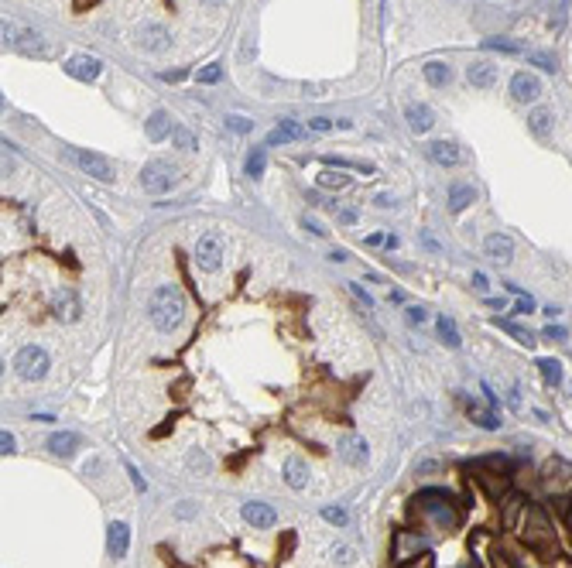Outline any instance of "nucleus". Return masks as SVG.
I'll return each mask as SVG.
<instances>
[{"mask_svg":"<svg viewBox=\"0 0 572 568\" xmlns=\"http://www.w3.org/2000/svg\"><path fill=\"white\" fill-rule=\"evenodd\" d=\"M14 445H18V442H14V435H11V431H4V435H0V448H4V455H11V452H18V448H14Z\"/></svg>","mask_w":572,"mask_h":568,"instance_id":"nucleus-46","label":"nucleus"},{"mask_svg":"<svg viewBox=\"0 0 572 568\" xmlns=\"http://www.w3.org/2000/svg\"><path fill=\"white\" fill-rule=\"evenodd\" d=\"M497 326L507 329V332H511V336H514L521 346H535V336H531V332H524V329H518L514 322H497Z\"/></svg>","mask_w":572,"mask_h":568,"instance_id":"nucleus-37","label":"nucleus"},{"mask_svg":"<svg viewBox=\"0 0 572 568\" xmlns=\"http://www.w3.org/2000/svg\"><path fill=\"white\" fill-rule=\"evenodd\" d=\"M264 165H267L264 148H254V151L247 155V175H250V178H260V175H264Z\"/></svg>","mask_w":572,"mask_h":568,"instance_id":"nucleus-31","label":"nucleus"},{"mask_svg":"<svg viewBox=\"0 0 572 568\" xmlns=\"http://www.w3.org/2000/svg\"><path fill=\"white\" fill-rule=\"evenodd\" d=\"M353 554H357V551L349 548V544H336V548H332V558H336V562H343V565L353 562Z\"/></svg>","mask_w":572,"mask_h":568,"instance_id":"nucleus-42","label":"nucleus"},{"mask_svg":"<svg viewBox=\"0 0 572 568\" xmlns=\"http://www.w3.org/2000/svg\"><path fill=\"white\" fill-rule=\"evenodd\" d=\"M148 311H151V322H155L161 332H172V329H178L182 319H185V298H182V291H178L175 284H161V288L151 294Z\"/></svg>","mask_w":572,"mask_h":568,"instance_id":"nucleus-1","label":"nucleus"},{"mask_svg":"<svg viewBox=\"0 0 572 568\" xmlns=\"http://www.w3.org/2000/svg\"><path fill=\"white\" fill-rule=\"evenodd\" d=\"M545 339H552V343H562V339H566V329H562V326H548V329H545Z\"/></svg>","mask_w":572,"mask_h":568,"instance_id":"nucleus-48","label":"nucleus"},{"mask_svg":"<svg viewBox=\"0 0 572 568\" xmlns=\"http://www.w3.org/2000/svg\"><path fill=\"white\" fill-rule=\"evenodd\" d=\"M425 79H429L432 86H446L452 79V69L446 62H429V66H425Z\"/></svg>","mask_w":572,"mask_h":568,"instance_id":"nucleus-28","label":"nucleus"},{"mask_svg":"<svg viewBox=\"0 0 572 568\" xmlns=\"http://www.w3.org/2000/svg\"><path fill=\"white\" fill-rule=\"evenodd\" d=\"M486 257L494 260V264H511V257H514V240L511 237H501V233H494V237H486Z\"/></svg>","mask_w":572,"mask_h":568,"instance_id":"nucleus-15","label":"nucleus"},{"mask_svg":"<svg viewBox=\"0 0 572 568\" xmlns=\"http://www.w3.org/2000/svg\"><path fill=\"white\" fill-rule=\"evenodd\" d=\"M72 161L83 168L86 175H93V178H100V182H113L117 178V168H113V161L103 155H96V151H72Z\"/></svg>","mask_w":572,"mask_h":568,"instance_id":"nucleus-7","label":"nucleus"},{"mask_svg":"<svg viewBox=\"0 0 572 568\" xmlns=\"http://www.w3.org/2000/svg\"><path fill=\"white\" fill-rule=\"evenodd\" d=\"M243 520L264 531V527H275L277 524V514H275V507H267V503H260V500H250V503H243Z\"/></svg>","mask_w":572,"mask_h":568,"instance_id":"nucleus-12","label":"nucleus"},{"mask_svg":"<svg viewBox=\"0 0 572 568\" xmlns=\"http://www.w3.org/2000/svg\"><path fill=\"white\" fill-rule=\"evenodd\" d=\"M422 548H425V541H422L418 534L398 531L394 534V565H408V562H415Z\"/></svg>","mask_w":572,"mask_h":568,"instance_id":"nucleus-9","label":"nucleus"},{"mask_svg":"<svg viewBox=\"0 0 572 568\" xmlns=\"http://www.w3.org/2000/svg\"><path fill=\"white\" fill-rule=\"evenodd\" d=\"M566 11H569V0H558V7H555V14H552V21H548V28H552L555 35L566 28Z\"/></svg>","mask_w":572,"mask_h":568,"instance_id":"nucleus-36","label":"nucleus"},{"mask_svg":"<svg viewBox=\"0 0 572 568\" xmlns=\"http://www.w3.org/2000/svg\"><path fill=\"white\" fill-rule=\"evenodd\" d=\"M528 58H531L535 66H541V69H545V72H555V69H558V66H555V58H552V55H548V52H531V55H528Z\"/></svg>","mask_w":572,"mask_h":568,"instance_id":"nucleus-40","label":"nucleus"},{"mask_svg":"<svg viewBox=\"0 0 572 568\" xmlns=\"http://www.w3.org/2000/svg\"><path fill=\"white\" fill-rule=\"evenodd\" d=\"M408 322H412V326H422V322H429V311L418 309V305H412V309H408Z\"/></svg>","mask_w":572,"mask_h":568,"instance_id":"nucleus-44","label":"nucleus"},{"mask_svg":"<svg viewBox=\"0 0 572 568\" xmlns=\"http://www.w3.org/2000/svg\"><path fill=\"white\" fill-rule=\"evenodd\" d=\"M339 220H343V223H357V212H353V209H343Z\"/></svg>","mask_w":572,"mask_h":568,"instance_id":"nucleus-53","label":"nucleus"},{"mask_svg":"<svg viewBox=\"0 0 572 568\" xmlns=\"http://www.w3.org/2000/svg\"><path fill=\"white\" fill-rule=\"evenodd\" d=\"M141 185H144V192H151V195H165V192L175 185V168L165 165V161H151V165H144V172H141Z\"/></svg>","mask_w":572,"mask_h":568,"instance_id":"nucleus-5","label":"nucleus"},{"mask_svg":"<svg viewBox=\"0 0 572 568\" xmlns=\"http://www.w3.org/2000/svg\"><path fill=\"white\" fill-rule=\"evenodd\" d=\"M507 288L518 294V305H514V311H518V315H531V311H535V298H531V294H524L518 284H507Z\"/></svg>","mask_w":572,"mask_h":568,"instance_id":"nucleus-34","label":"nucleus"},{"mask_svg":"<svg viewBox=\"0 0 572 568\" xmlns=\"http://www.w3.org/2000/svg\"><path fill=\"white\" fill-rule=\"evenodd\" d=\"M466 79L476 89H490L494 83H497V66H490V62H473V66L466 69Z\"/></svg>","mask_w":572,"mask_h":568,"instance_id":"nucleus-18","label":"nucleus"},{"mask_svg":"<svg viewBox=\"0 0 572 568\" xmlns=\"http://www.w3.org/2000/svg\"><path fill=\"white\" fill-rule=\"evenodd\" d=\"M4 45L21 55H38V58H48V55H52V45L45 41V35L24 28L18 21H4Z\"/></svg>","mask_w":572,"mask_h":568,"instance_id":"nucleus-3","label":"nucleus"},{"mask_svg":"<svg viewBox=\"0 0 572 568\" xmlns=\"http://www.w3.org/2000/svg\"><path fill=\"white\" fill-rule=\"evenodd\" d=\"M226 127H230V130H237V134H247V130H254V123L247 120V117H226Z\"/></svg>","mask_w":572,"mask_h":568,"instance_id":"nucleus-41","label":"nucleus"},{"mask_svg":"<svg viewBox=\"0 0 572 568\" xmlns=\"http://www.w3.org/2000/svg\"><path fill=\"white\" fill-rule=\"evenodd\" d=\"M473 288L480 294H486V288H490V281H486V274L484 271H473Z\"/></svg>","mask_w":572,"mask_h":568,"instance_id":"nucleus-47","label":"nucleus"},{"mask_svg":"<svg viewBox=\"0 0 572 568\" xmlns=\"http://www.w3.org/2000/svg\"><path fill=\"white\" fill-rule=\"evenodd\" d=\"M429 158L435 165H442V168H452V165H459V148L449 144V140H432L429 144Z\"/></svg>","mask_w":572,"mask_h":568,"instance_id":"nucleus-17","label":"nucleus"},{"mask_svg":"<svg viewBox=\"0 0 572 568\" xmlns=\"http://www.w3.org/2000/svg\"><path fill=\"white\" fill-rule=\"evenodd\" d=\"M538 370H541V380L548 387H558L562 383V363L558 360H538Z\"/></svg>","mask_w":572,"mask_h":568,"instance_id":"nucleus-30","label":"nucleus"},{"mask_svg":"<svg viewBox=\"0 0 572 568\" xmlns=\"http://www.w3.org/2000/svg\"><path fill=\"white\" fill-rule=\"evenodd\" d=\"M473 199H476L473 185H452V189H449V209H452V212H463V209H466Z\"/></svg>","mask_w":572,"mask_h":568,"instance_id":"nucleus-26","label":"nucleus"},{"mask_svg":"<svg viewBox=\"0 0 572 568\" xmlns=\"http://www.w3.org/2000/svg\"><path fill=\"white\" fill-rule=\"evenodd\" d=\"M302 134H305V127H302V123H295V120H281V123L275 127V130L267 134V144H271V148H277V144H288V140H298Z\"/></svg>","mask_w":572,"mask_h":568,"instance_id":"nucleus-19","label":"nucleus"},{"mask_svg":"<svg viewBox=\"0 0 572 568\" xmlns=\"http://www.w3.org/2000/svg\"><path fill=\"white\" fill-rule=\"evenodd\" d=\"M528 127H531L535 138H548V130H552V113H548V110H535V113L528 117Z\"/></svg>","mask_w":572,"mask_h":568,"instance_id":"nucleus-27","label":"nucleus"},{"mask_svg":"<svg viewBox=\"0 0 572 568\" xmlns=\"http://www.w3.org/2000/svg\"><path fill=\"white\" fill-rule=\"evenodd\" d=\"M309 127H312V130H319V134H326V130H332V120H326V117H315V120H309Z\"/></svg>","mask_w":572,"mask_h":568,"instance_id":"nucleus-49","label":"nucleus"},{"mask_svg":"<svg viewBox=\"0 0 572 568\" xmlns=\"http://www.w3.org/2000/svg\"><path fill=\"white\" fill-rule=\"evenodd\" d=\"M319 185H322V189H347L349 178L347 175H339V172H322L319 175Z\"/></svg>","mask_w":572,"mask_h":568,"instance_id":"nucleus-35","label":"nucleus"},{"mask_svg":"<svg viewBox=\"0 0 572 568\" xmlns=\"http://www.w3.org/2000/svg\"><path fill=\"white\" fill-rule=\"evenodd\" d=\"M569 524H572V514H569Z\"/></svg>","mask_w":572,"mask_h":568,"instance_id":"nucleus-58","label":"nucleus"},{"mask_svg":"<svg viewBox=\"0 0 572 568\" xmlns=\"http://www.w3.org/2000/svg\"><path fill=\"white\" fill-rule=\"evenodd\" d=\"M76 448H79V435H72V431H55L52 438H48V452H52V455L69 459Z\"/></svg>","mask_w":572,"mask_h":568,"instance_id":"nucleus-22","label":"nucleus"},{"mask_svg":"<svg viewBox=\"0 0 572 568\" xmlns=\"http://www.w3.org/2000/svg\"><path fill=\"white\" fill-rule=\"evenodd\" d=\"M524 541H528V548L545 554L548 562L558 558V544L552 541V524H548L541 507H528V514H524Z\"/></svg>","mask_w":572,"mask_h":568,"instance_id":"nucleus-2","label":"nucleus"},{"mask_svg":"<svg viewBox=\"0 0 572 568\" xmlns=\"http://www.w3.org/2000/svg\"><path fill=\"white\" fill-rule=\"evenodd\" d=\"M518 507H521V497H511V500H507V514H504V520H507V527L514 524V514H518Z\"/></svg>","mask_w":572,"mask_h":568,"instance_id":"nucleus-45","label":"nucleus"},{"mask_svg":"<svg viewBox=\"0 0 572 568\" xmlns=\"http://www.w3.org/2000/svg\"><path fill=\"white\" fill-rule=\"evenodd\" d=\"M349 291H353V294H357V298H360V301H364V309H374V301H370V294H367L364 288H360V284H349Z\"/></svg>","mask_w":572,"mask_h":568,"instance_id":"nucleus-50","label":"nucleus"},{"mask_svg":"<svg viewBox=\"0 0 572 568\" xmlns=\"http://www.w3.org/2000/svg\"><path fill=\"white\" fill-rule=\"evenodd\" d=\"M79 311H83V305H79V298L72 291H58V298H55V315L62 319V322H76L79 319Z\"/></svg>","mask_w":572,"mask_h":568,"instance_id":"nucleus-21","label":"nucleus"},{"mask_svg":"<svg viewBox=\"0 0 572 568\" xmlns=\"http://www.w3.org/2000/svg\"><path fill=\"white\" fill-rule=\"evenodd\" d=\"M285 482H288L292 490H305V486H309V465L302 463V459H288V463H285Z\"/></svg>","mask_w":572,"mask_h":568,"instance_id":"nucleus-23","label":"nucleus"},{"mask_svg":"<svg viewBox=\"0 0 572 568\" xmlns=\"http://www.w3.org/2000/svg\"><path fill=\"white\" fill-rule=\"evenodd\" d=\"M14 370H18L24 380H41L48 373V356L41 346H24L18 356H14Z\"/></svg>","mask_w":572,"mask_h":568,"instance_id":"nucleus-4","label":"nucleus"},{"mask_svg":"<svg viewBox=\"0 0 572 568\" xmlns=\"http://www.w3.org/2000/svg\"><path fill=\"white\" fill-rule=\"evenodd\" d=\"M484 48H494V52H507V55H514V52H518V45H511V41H497V38L484 41Z\"/></svg>","mask_w":572,"mask_h":568,"instance_id":"nucleus-43","label":"nucleus"},{"mask_svg":"<svg viewBox=\"0 0 572 568\" xmlns=\"http://www.w3.org/2000/svg\"><path fill=\"white\" fill-rule=\"evenodd\" d=\"M326 165H336V168H357V172H364V175H374V165H364V161H347V158H332V155H326L322 158Z\"/></svg>","mask_w":572,"mask_h":568,"instance_id":"nucleus-33","label":"nucleus"},{"mask_svg":"<svg viewBox=\"0 0 572 568\" xmlns=\"http://www.w3.org/2000/svg\"><path fill=\"white\" fill-rule=\"evenodd\" d=\"M305 229H312L315 237H326V229H322V223H319V220H309V216H305Z\"/></svg>","mask_w":572,"mask_h":568,"instance_id":"nucleus-51","label":"nucleus"},{"mask_svg":"<svg viewBox=\"0 0 572 568\" xmlns=\"http://www.w3.org/2000/svg\"><path fill=\"white\" fill-rule=\"evenodd\" d=\"M172 140H175V148H182V151H195V148H199L195 134H192V130H185V127H175Z\"/></svg>","mask_w":572,"mask_h":568,"instance_id":"nucleus-32","label":"nucleus"},{"mask_svg":"<svg viewBox=\"0 0 572 568\" xmlns=\"http://www.w3.org/2000/svg\"><path fill=\"white\" fill-rule=\"evenodd\" d=\"M439 336H442V343L449 346V349H459V343H463V339H459V329H456V322H452L449 315L439 319Z\"/></svg>","mask_w":572,"mask_h":568,"instance_id":"nucleus-29","label":"nucleus"},{"mask_svg":"<svg viewBox=\"0 0 572 568\" xmlns=\"http://www.w3.org/2000/svg\"><path fill=\"white\" fill-rule=\"evenodd\" d=\"M322 517H326L330 524H336V527H347V520H349L343 507H322Z\"/></svg>","mask_w":572,"mask_h":568,"instance_id":"nucleus-38","label":"nucleus"},{"mask_svg":"<svg viewBox=\"0 0 572 568\" xmlns=\"http://www.w3.org/2000/svg\"><path fill=\"white\" fill-rule=\"evenodd\" d=\"M127 548H131V527L121 524V520L110 524V527H106V551H110V558H123Z\"/></svg>","mask_w":572,"mask_h":568,"instance_id":"nucleus-13","label":"nucleus"},{"mask_svg":"<svg viewBox=\"0 0 572 568\" xmlns=\"http://www.w3.org/2000/svg\"><path fill=\"white\" fill-rule=\"evenodd\" d=\"M100 69H103V62H100L96 55H72L69 62H66V72H69L72 79H83V83L96 79Z\"/></svg>","mask_w":572,"mask_h":568,"instance_id":"nucleus-10","label":"nucleus"},{"mask_svg":"<svg viewBox=\"0 0 572 568\" xmlns=\"http://www.w3.org/2000/svg\"><path fill=\"white\" fill-rule=\"evenodd\" d=\"M339 455H343V463H349V465H364L367 463V442L360 438V435H349L347 442L339 445Z\"/></svg>","mask_w":572,"mask_h":568,"instance_id":"nucleus-20","label":"nucleus"},{"mask_svg":"<svg viewBox=\"0 0 572 568\" xmlns=\"http://www.w3.org/2000/svg\"><path fill=\"white\" fill-rule=\"evenodd\" d=\"M330 260H332V264H343V260H347V250H332Z\"/></svg>","mask_w":572,"mask_h":568,"instance_id":"nucleus-54","label":"nucleus"},{"mask_svg":"<svg viewBox=\"0 0 572 568\" xmlns=\"http://www.w3.org/2000/svg\"><path fill=\"white\" fill-rule=\"evenodd\" d=\"M469 418H473L480 428H490V431L501 425V418L494 414V408H486V404H480V401H469Z\"/></svg>","mask_w":572,"mask_h":568,"instance_id":"nucleus-25","label":"nucleus"},{"mask_svg":"<svg viewBox=\"0 0 572 568\" xmlns=\"http://www.w3.org/2000/svg\"><path fill=\"white\" fill-rule=\"evenodd\" d=\"M459 568H480V562H463Z\"/></svg>","mask_w":572,"mask_h":568,"instance_id":"nucleus-57","label":"nucleus"},{"mask_svg":"<svg viewBox=\"0 0 572 568\" xmlns=\"http://www.w3.org/2000/svg\"><path fill=\"white\" fill-rule=\"evenodd\" d=\"M175 127H172V117L165 113V110H155L151 113V120H148V138L151 140H161V138H168Z\"/></svg>","mask_w":572,"mask_h":568,"instance_id":"nucleus-24","label":"nucleus"},{"mask_svg":"<svg viewBox=\"0 0 572 568\" xmlns=\"http://www.w3.org/2000/svg\"><path fill=\"white\" fill-rule=\"evenodd\" d=\"M401 568H418V558L412 562V565H401ZM425 568H432V558H429V565H425Z\"/></svg>","mask_w":572,"mask_h":568,"instance_id":"nucleus-56","label":"nucleus"},{"mask_svg":"<svg viewBox=\"0 0 572 568\" xmlns=\"http://www.w3.org/2000/svg\"><path fill=\"white\" fill-rule=\"evenodd\" d=\"M422 507H425V514L432 517L439 527H446V531H452V527H459V514L452 510V503L446 493H439V503H429V500L422 497Z\"/></svg>","mask_w":572,"mask_h":568,"instance_id":"nucleus-8","label":"nucleus"},{"mask_svg":"<svg viewBox=\"0 0 572 568\" xmlns=\"http://www.w3.org/2000/svg\"><path fill=\"white\" fill-rule=\"evenodd\" d=\"M127 473L134 476V486H138V490H144V480H141V476H138V469H134V465H131V463H127Z\"/></svg>","mask_w":572,"mask_h":568,"instance_id":"nucleus-52","label":"nucleus"},{"mask_svg":"<svg viewBox=\"0 0 572 568\" xmlns=\"http://www.w3.org/2000/svg\"><path fill=\"white\" fill-rule=\"evenodd\" d=\"M404 117H408V127H412L415 134H429V130H432V123H435L432 110H429L425 103H412L408 110H404Z\"/></svg>","mask_w":572,"mask_h":568,"instance_id":"nucleus-16","label":"nucleus"},{"mask_svg":"<svg viewBox=\"0 0 572 568\" xmlns=\"http://www.w3.org/2000/svg\"><path fill=\"white\" fill-rule=\"evenodd\" d=\"M223 254H226V240L220 233H206V237H199V243H195V260H199L203 271H216V267L223 264Z\"/></svg>","mask_w":572,"mask_h":568,"instance_id":"nucleus-6","label":"nucleus"},{"mask_svg":"<svg viewBox=\"0 0 572 568\" xmlns=\"http://www.w3.org/2000/svg\"><path fill=\"white\" fill-rule=\"evenodd\" d=\"M377 206H381V209H387V206H394V199H391V195H377Z\"/></svg>","mask_w":572,"mask_h":568,"instance_id":"nucleus-55","label":"nucleus"},{"mask_svg":"<svg viewBox=\"0 0 572 568\" xmlns=\"http://www.w3.org/2000/svg\"><path fill=\"white\" fill-rule=\"evenodd\" d=\"M195 79H199V83H220V79H223V66H206V69L195 72Z\"/></svg>","mask_w":572,"mask_h":568,"instance_id":"nucleus-39","label":"nucleus"},{"mask_svg":"<svg viewBox=\"0 0 572 568\" xmlns=\"http://www.w3.org/2000/svg\"><path fill=\"white\" fill-rule=\"evenodd\" d=\"M511 93H514L518 103H535L538 96H541V83H538V76H531V72H518V76L511 79Z\"/></svg>","mask_w":572,"mask_h":568,"instance_id":"nucleus-11","label":"nucleus"},{"mask_svg":"<svg viewBox=\"0 0 572 568\" xmlns=\"http://www.w3.org/2000/svg\"><path fill=\"white\" fill-rule=\"evenodd\" d=\"M138 45L148 48V52H165V48L172 45V38H168V31H165L161 24H148V28H141Z\"/></svg>","mask_w":572,"mask_h":568,"instance_id":"nucleus-14","label":"nucleus"}]
</instances>
